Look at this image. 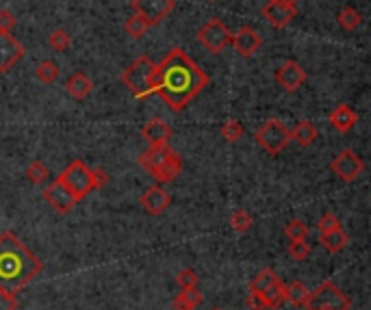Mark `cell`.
I'll list each match as a JSON object with an SVG mask.
<instances>
[{"instance_id": "30bf717a", "label": "cell", "mask_w": 371, "mask_h": 310, "mask_svg": "<svg viewBox=\"0 0 371 310\" xmlns=\"http://www.w3.org/2000/svg\"><path fill=\"white\" fill-rule=\"evenodd\" d=\"M44 198H46L48 204L53 206V211L59 213V215H67V213H72L74 206L79 204V200L74 198V193L63 185V180H61V178H55L53 183L44 189Z\"/></svg>"}, {"instance_id": "4fadbf2b", "label": "cell", "mask_w": 371, "mask_h": 310, "mask_svg": "<svg viewBox=\"0 0 371 310\" xmlns=\"http://www.w3.org/2000/svg\"><path fill=\"white\" fill-rule=\"evenodd\" d=\"M261 15L271 24L274 29H285L295 20L298 15V9L293 5H285V3H276V0H267L261 9Z\"/></svg>"}, {"instance_id": "4dcf8cb0", "label": "cell", "mask_w": 371, "mask_h": 310, "mask_svg": "<svg viewBox=\"0 0 371 310\" xmlns=\"http://www.w3.org/2000/svg\"><path fill=\"white\" fill-rule=\"evenodd\" d=\"M285 237L289 241H302L308 237V226L302 221V219H291L287 226H285Z\"/></svg>"}, {"instance_id": "ee69618b", "label": "cell", "mask_w": 371, "mask_h": 310, "mask_svg": "<svg viewBox=\"0 0 371 310\" xmlns=\"http://www.w3.org/2000/svg\"><path fill=\"white\" fill-rule=\"evenodd\" d=\"M209 3H213V0H209Z\"/></svg>"}, {"instance_id": "ffe728a7", "label": "cell", "mask_w": 371, "mask_h": 310, "mask_svg": "<svg viewBox=\"0 0 371 310\" xmlns=\"http://www.w3.org/2000/svg\"><path fill=\"white\" fill-rule=\"evenodd\" d=\"M93 89V83L87 74L83 72H74L70 79L65 81V91L74 98V100H85Z\"/></svg>"}, {"instance_id": "1f68e13d", "label": "cell", "mask_w": 371, "mask_h": 310, "mask_svg": "<svg viewBox=\"0 0 371 310\" xmlns=\"http://www.w3.org/2000/svg\"><path fill=\"white\" fill-rule=\"evenodd\" d=\"M27 178L31 180L33 185H41V183H46L48 178H51V169H48V165H44L41 161H33L27 167Z\"/></svg>"}, {"instance_id": "d6986e66", "label": "cell", "mask_w": 371, "mask_h": 310, "mask_svg": "<svg viewBox=\"0 0 371 310\" xmlns=\"http://www.w3.org/2000/svg\"><path fill=\"white\" fill-rule=\"evenodd\" d=\"M141 137L150 146H165L171 137V128L163 120H150L141 128Z\"/></svg>"}, {"instance_id": "f1b7e54d", "label": "cell", "mask_w": 371, "mask_h": 310, "mask_svg": "<svg viewBox=\"0 0 371 310\" xmlns=\"http://www.w3.org/2000/svg\"><path fill=\"white\" fill-rule=\"evenodd\" d=\"M48 46H51L55 53H65V50L72 46V35L65 29H55L51 35H48Z\"/></svg>"}, {"instance_id": "7bdbcfd3", "label": "cell", "mask_w": 371, "mask_h": 310, "mask_svg": "<svg viewBox=\"0 0 371 310\" xmlns=\"http://www.w3.org/2000/svg\"><path fill=\"white\" fill-rule=\"evenodd\" d=\"M213 310H224V308H213Z\"/></svg>"}, {"instance_id": "e0dca14e", "label": "cell", "mask_w": 371, "mask_h": 310, "mask_svg": "<svg viewBox=\"0 0 371 310\" xmlns=\"http://www.w3.org/2000/svg\"><path fill=\"white\" fill-rule=\"evenodd\" d=\"M328 122H330V126L334 128V131H339V133H350L352 128L356 126V122H358V115H356V111H354L350 105H339V107L330 113Z\"/></svg>"}, {"instance_id": "836d02e7", "label": "cell", "mask_w": 371, "mask_h": 310, "mask_svg": "<svg viewBox=\"0 0 371 310\" xmlns=\"http://www.w3.org/2000/svg\"><path fill=\"white\" fill-rule=\"evenodd\" d=\"M221 137H224L228 143H237L243 137V124L237 120H226L221 124Z\"/></svg>"}, {"instance_id": "ac0fdd59", "label": "cell", "mask_w": 371, "mask_h": 310, "mask_svg": "<svg viewBox=\"0 0 371 310\" xmlns=\"http://www.w3.org/2000/svg\"><path fill=\"white\" fill-rule=\"evenodd\" d=\"M181 172H183V159L178 157L176 152H171L169 159L159 169H155L150 176L157 180L159 185H167V183H174V180L181 176Z\"/></svg>"}, {"instance_id": "6da1fadb", "label": "cell", "mask_w": 371, "mask_h": 310, "mask_svg": "<svg viewBox=\"0 0 371 310\" xmlns=\"http://www.w3.org/2000/svg\"><path fill=\"white\" fill-rule=\"evenodd\" d=\"M209 85V74L191 61L183 48H171L155 67L152 93H157L171 113H181Z\"/></svg>"}, {"instance_id": "5bb4252c", "label": "cell", "mask_w": 371, "mask_h": 310, "mask_svg": "<svg viewBox=\"0 0 371 310\" xmlns=\"http://www.w3.org/2000/svg\"><path fill=\"white\" fill-rule=\"evenodd\" d=\"M24 57V46L11 35L0 33V74L13 70Z\"/></svg>"}, {"instance_id": "d590c367", "label": "cell", "mask_w": 371, "mask_h": 310, "mask_svg": "<svg viewBox=\"0 0 371 310\" xmlns=\"http://www.w3.org/2000/svg\"><path fill=\"white\" fill-rule=\"evenodd\" d=\"M176 282H178V287H181V289H193V287H197V282H200V278H197V273H195L193 269L187 267V269L178 271Z\"/></svg>"}, {"instance_id": "7c38bea8", "label": "cell", "mask_w": 371, "mask_h": 310, "mask_svg": "<svg viewBox=\"0 0 371 310\" xmlns=\"http://www.w3.org/2000/svg\"><path fill=\"white\" fill-rule=\"evenodd\" d=\"M169 204H171V198L169 193L161 187V185H155V187H148L141 198H139V206L148 213V215H152V217H159L163 215L167 209H169Z\"/></svg>"}, {"instance_id": "b9f144b4", "label": "cell", "mask_w": 371, "mask_h": 310, "mask_svg": "<svg viewBox=\"0 0 371 310\" xmlns=\"http://www.w3.org/2000/svg\"><path fill=\"white\" fill-rule=\"evenodd\" d=\"M276 3H285V5H293L295 7V5L300 3V0H276Z\"/></svg>"}, {"instance_id": "e575fe53", "label": "cell", "mask_w": 371, "mask_h": 310, "mask_svg": "<svg viewBox=\"0 0 371 310\" xmlns=\"http://www.w3.org/2000/svg\"><path fill=\"white\" fill-rule=\"evenodd\" d=\"M311 252H313V247H311V243H306V239H302V241H291V245H289V256L293 258V261H298V263L308 261Z\"/></svg>"}, {"instance_id": "2e32d148", "label": "cell", "mask_w": 371, "mask_h": 310, "mask_svg": "<svg viewBox=\"0 0 371 310\" xmlns=\"http://www.w3.org/2000/svg\"><path fill=\"white\" fill-rule=\"evenodd\" d=\"M174 152L167 143L165 146H150L145 152H141V157H139V165L148 172V174H152L155 169H159L167 159H169V154Z\"/></svg>"}, {"instance_id": "44dd1931", "label": "cell", "mask_w": 371, "mask_h": 310, "mask_svg": "<svg viewBox=\"0 0 371 310\" xmlns=\"http://www.w3.org/2000/svg\"><path fill=\"white\" fill-rule=\"evenodd\" d=\"M289 135H291V141H295L300 148H308L317 139V128L313 126V122L302 120V122L295 124L293 131H289Z\"/></svg>"}, {"instance_id": "484cf974", "label": "cell", "mask_w": 371, "mask_h": 310, "mask_svg": "<svg viewBox=\"0 0 371 310\" xmlns=\"http://www.w3.org/2000/svg\"><path fill=\"white\" fill-rule=\"evenodd\" d=\"M278 280V273L274 269H263L254 276V280L250 282V293H265L271 284H274Z\"/></svg>"}, {"instance_id": "d4e9b609", "label": "cell", "mask_w": 371, "mask_h": 310, "mask_svg": "<svg viewBox=\"0 0 371 310\" xmlns=\"http://www.w3.org/2000/svg\"><path fill=\"white\" fill-rule=\"evenodd\" d=\"M306 297H308V289L300 280H293V282L285 284V302H289L293 306H304Z\"/></svg>"}, {"instance_id": "7402d4cb", "label": "cell", "mask_w": 371, "mask_h": 310, "mask_svg": "<svg viewBox=\"0 0 371 310\" xmlns=\"http://www.w3.org/2000/svg\"><path fill=\"white\" fill-rule=\"evenodd\" d=\"M319 241L330 254H339V252L345 250V245H348L350 239L343 232V228H334V230H328V232H319Z\"/></svg>"}, {"instance_id": "cb8c5ba5", "label": "cell", "mask_w": 371, "mask_h": 310, "mask_svg": "<svg viewBox=\"0 0 371 310\" xmlns=\"http://www.w3.org/2000/svg\"><path fill=\"white\" fill-rule=\"evenodd\" d=\"M261 297H263V304H265V310H274V308H280L282 304H285V284H282V280L278 278L271 287L265 291V293H261Z\"/></svg>"}, {"instance_id": "f35d334b", "label": "cell", "mask_w": 371, "mask_h": 310, "mask_svg": "<svg viewBox=\"0 0 371 310\" xmlns=\"http://www.w3.org/2000/svg\"><path fill=\"white\" fill-rule=\"evenodd\" d=\"M15 308H18V299H15V295L0 289V310H15Z\"/></svg>"}, {"instance_id": "7a4b0ae2", "label": "cell", "mask_w": 371, "mask_h": 310, "mask_svg": "<svg viewBox=\"0 0 371 310\" xmlns=\"http://www.w3.org/2000/svg\"><path fill=\"white\" fill-rule=\"evenodd\" d=\"M41 269L44 265L39 258L13 232L0 235V289L15 295L29 287Z\"/></svg>"}, {"instance_id": "603a6c76", "label": "cell", "mask_w": 371, "mask_h": 310, "mask_svg": "<svg viewBox=\"0 0 371 310\" xmlns=\"http://www.w3.org/2000/svg\"><path fill=\"white\" fill-rule=\"evenodd\" d=\"M202 304V293L197 287L193 289H181V293L171 302V308L174 310H195Z\"/></svg>"}, {"instance_id": "8d00e7d4", "label": "cell", "mask_w": 371, "mask_h": 310, "mask_svg": "<svg viewBox=\"0 0 371 310\" xmlns=\"http://www.w3.org/2000/svg\"><path fill=\"white\" fill-rule=\"evenodd\" d=\"M15 24H18V20H15L13 11L0 9V33H11L15 29Z\"/></svg>"}, {"instance_id": "8992f818", "label": "cell", "mask_w": 371, "mask_h": 310, "mask_svg": "<svg viewBox=\"0 0 371 310\" xmlns=\"http://www.w3.org/2000/svg\"><path fill=\"white\" fill-rule=\"evenodd\" d=\"M254 139L267 154H274V157L280 152H285V148L291 143L289 128L278 120H267L256 131Z\"/></svg>"}, {"instance_id": "5b68a950", "label": "cell", "mask_w": 371, "mask_h": 310, "mask_svg": "<svg viewBox=\"0 0 371 310\" xmlns=\"http://www.w3.org/2000/svg\"><path fill=\"white\" fill-rule=\"evenodd\" d=\"M59 178L63 180V185L74 193L79 202L85 200L91 191H96L93 187V176H91V167L85 165V161H72L61 174Z\"/></svg>"}, {"instance_id": "8fae6325", "label": "cell", "mask_w": 371, "mask_h": 310, "mask_svg": "<svg viewBox=\"0 0 371 310\" xmlns=\"http://www.w3.org/2000/svg\"><path fill=\"white\" fill-rule=\"evenodd\" d=\"M276 83L278 87H282L285 91L293 93L298 91L304 83H306V70L298 63V61H285L278 70H276Z\"/></svg>"}, {"instance_id": "83f0119b", "label": "cell", "mask_w": 371, "mask_h": 310, "mask_svg": "<svg viewBox=\"0 0 371 310\" xmlns=\"http://www.w3.org/2000/svg\"><path fill=\"white\" fill-rule=\"evenodd\" d=\"M35 76H37V81L46 83V85H53L57 79H59V65L51 59H46L37 65L35 70Z\"/></svg>"}, {"instance_id": "74e56055", "label": "cell", "mask_w": 371, "mask_h": 310, "mask_svg": "<svg viewBox=\"0 0 371 310\" xmlns=\"http://www.w3.org/2000/svg\"><path fill=\"white\" fill-rule=\"evenodd\" d=\"M334 228H341V221H339L337 215L324 213V215L319 217V221H317V230L319 232H328V230H334Z\"/></svg>"}, {"instance_id": "9c48e42d", "label": "cell", "mask_w": 371, "mask_h": 310, "mask_svg": "<svg viewBox=\"0 0 371 310\" xmlns=\"http://www.w3.org/2000/svg\"><path fill=\"white\" fill-rule=\"evenodd\" d=\"M330 169H332V174H337L343 180V183H354V180L365 169V161L358 157L354 150L348 148V150H341L337 157L332 159Z\"/></svg>"}, {"instance_id": "f546056e", "label": "cell", "mask_w": 371, "mask_h": 310, "mask_svg": "<svg viewBox=\"0 0 371 310\" xmlns=\"http://www.w3.org/2000/svg\"><path fill=\"white\" fill-rule=\"evenodd\" d=\"M252 224H254L252 215L247 213V211H243V209H237V211L230 215V228H233L235 232H239V235H243V232L250 230Z\"/></svg>"}, {"instance_id": "9a60e30c", "label": "cell", "mask_w": 371, "mask_h": 310, "mask_svg": "<svg viewBox=\"0 0 371 310\" xmlns=\"http://www.w3.org/2000/svg\"><path fill=\"white\" fill-rule=\"evenodd\" d=\"M230 44L235 46V50L239 53V57L247 59V57H252L256 50L263 46V37L250 29V27H241L233 37H230Z\"/></svg>"}, {"instance_id": "3957f363", "label": "cell", "mask_w": 371, "mask_h": 310, "mask_svg": "<svg viewBox=\"0 0 371 310\" xmlns=\"http://www.w3.org/2000/svg\"><path fill=\"white\" fill-rule=\"evenodd\" d=\"M155 63L148 57H139L129 70L122 72V83L124 87H129V91L137 98L143 100L148 96H152V76H155Z\"/></svg>"}, {"instance_id": "ba28073f", "label": "cell", "mask_w": 371, "mask_h": 310, "mask_svg": "<svg viewBox=\"0 0 371 310\" xmlns=\"http://www.w3.org/2000/svg\"><path fill=\"white\" fill-rule=\"evenodd\" d=\"M233 33L226 29V24L221 20H209L204 27L197 31V41H200L211 55H219L230 44Z\"/></svg>"}, {"instance_id": "4316f807", "label": "cell", "mask_w": 371, "mask_h": 310, "mask_svg": "<svg viewBox=\"0 0 371 310\" xmlns=\"http://www.w3.org/2000/svg\"><path fill=\"white\" fill-rule=\"evenodd\" d=\"M337 20H339V24H341L345 31H356L360 24H363V15H360V11L354 9V7H343V9L339 11Z\"/></svg>"}, {"instance_id": "52a82bcc", "label": "cell", "mask_w": 371, "mask_h": 310, "mask_svg": "<svg viewBox=\"0 0 371 310\" xmlns=\"http://www.w3.org/2000/svg\"><path fill=\"white\" fill-rule=\"evenodd\" d=\"M133 13L139 15L148 27H157L176 9V0H133Z\"/></svg>"}, {"instance_id": "ab89813d", "label": "cell", "mask_w": 371, "mask_h": 310, "mask_svg": "<svg viewBox=\"0 0 371 310\" xmlns=\"http://www.w3.org/2000/svg\"><path fill=\"white\" fill-rule=\"evenodd\" d=\"M91 176H93V187H96V189H103V187L109 183V174H107L103 167H93V169H91Z\"/></svg>"}, {"instance_id": "277c9868", "label": "cell", "mask_w": 371, "mask_h": 310, "mask_svg": "<svg viewBox=\"0 0 371 310\" xmlns=\"http://www.w3.org/2000/svg\"><path fill=\"white\" fill-rule=\"evenodd\" d=\"M350 306H352L350 297L332 280L321 282L315 291H308V297L304 304L306 310H350Z\"/></svg>"}, {"instance_id": "d6a6232c", "label": "cell", "mask_w": 371, "mask_h": 310, "mask_svg": "<svg viewBox=\"0 0 371 310\" xmlns=\"http://www.w3.org/2000/svg\"><path fill=\"white\" fill-rule=\"evenodd\" d=\"M148 29H150V27H148V24L139 15H135V13L126 22H124V31H126V35H131L133 39H141Z\"/></svg>"}, {"instance_id": "60d3db41", "label": "cell", "mask_w": 371, "mask_h": 310, "mask_svg": "<svg viewBox=\"0 0 371 310\" xmlns=\"http://www.w3.org/2000/svg\"><path fill=\"white\" fill-rule=\"evenodd\" d=\"M245 304H247V308H250V310H265L263 297H261L259 293H250V291H247Z\"/></svg>"}]
</instances>
